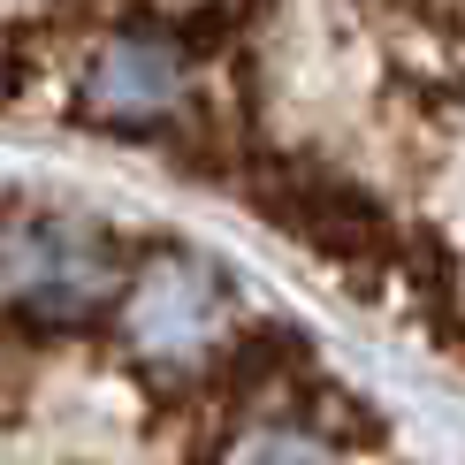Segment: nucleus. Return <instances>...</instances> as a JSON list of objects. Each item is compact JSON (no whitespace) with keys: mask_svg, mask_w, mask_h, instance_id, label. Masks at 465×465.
I'll use <instances>...</instances> for the list:
<instances>
[{"mask_svg":"<svg viewBox=\"0 0 465 465\" xmlns=\"http://www.w3.org/2000/svg\"><path fill=\"white\" fill-rule=\"evenodd\" d=\"M0 465L420 458L214 252L0 199Z\"/></svg>","mask_w":465,"mask_h":465,"instance_id":"1","label":"nucleus"},{"mask_svg":"<svg viewBox=\"0 0 465 465\" xmlns=\"http://www.w3.org/2000/svg\"><path fill=\"white\" fill-rule=\"evenodd\" d=\"M366 8L381 0H0V114L62 123L92 69H145L183 92L191 153Z\"/></svg>","mask_w":465,"mask_h":465,"instance_id":"2","label":"nucleus"}]
</instances>
